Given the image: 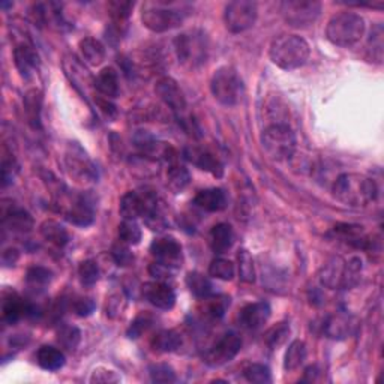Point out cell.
<instances>
[{"mask_svg":"<svg viewBox=\"0 0 384 384\" xmlns=\"http://www.w3.org/2000/svg\"><path fill=\"white\" fill-rule=\"evenodd\" d=\"M336 200L350 207H367L377 198L376 182L358 173H344L333 185Z\"/></svg>","mask_w":384,"mask_h":384,"instance_id":"6da1fadb","label":"cell"},{"mask_svg":"<svg viewBox=\"0 0 384 384\" xmlns=\"http://www.w3.org/2000/svg\"><path fill=\"white\" fill-rule=\"evenodd\" d=\"M309 44L297 35H281L272 41L269 56L277 67L286 71L304 67L309 59Z\"/></svg>","mask_w":384,"mask_h":384,"instance_id":"7a4b0ae2","label":"cell"},{"mask_svg":"<svg viewBox=\"0 0 384 384\" xmlns=\"http://www.w3.org/2000/svg\"><path fill=\"white\" fill-rule=\"evenodd\" d=\"M365 33L363 17L356 12H341L333 15L327 23L326 36L338 47H353Z\"/></svg>","mask_w":384,"mask_h":384,"instance_id":"3957f363","label":"cell"},{"mask_svg":"<svg viewBox=\"0 0 384 384\" xmlns=\"http://www.w3.org/2000/svg\"><path fill=\"white\" fill-rule=\"evenodd\" d=\"M210 90L219 104L234 107L242 101L245 89L243 81L234 68L221 67L213 72L212 80H210Z\"/></svg>","mask_w":384,"mask_h":384,"instance_id":"277c9868","label":"cell"},{"mask_svg":"<svg viewBox=\"0 0 384 384\" xmlns=\"http://www.w3.org/2000/svg\"><path fill=\"white\" fill-rule=\"evenodd\" d=\"M261 144L272 159L284 161L296 150V135L288 125L273 123L263 131Z\"/></svg>","mask_w":384,"mask_h":384,"instance_id":"5b68a950","label":"cell"},{"mask_svg":"<svg viewBox=\"0 0 384 384\" xmlns=\"http://www.w3.org/2000/svg\"><path fill=\"white\" fill-rule=\"evenodd\" d=\"M360 270L362 261L358 257H353L350 260L338 257L326 264L320 279H322L323 286L329 288H349L359 281Z\"/></svg>","mask_w":384,"mask_h":384,"instance_id":"8992f818","label":"cell"},{"mask_svg":"<svg viewBox=\"0 0 384 384\" xmlns=\"http://www.w3.org/2000/svg\"><path fill=\"white\" fill-rule=\"evenodd\" d=\"M185 20V12L168 3H146L141 11V21L149 30L164 33L176 29Z\"/></svg>","mask_w":384,"mask_h":384,"instance_id":"52a82bcc","label":"cell"},{"mask_svg":"<svg viewBox=\"0 0 384 384\" xmlns=\"http://www.w3.org/2000/svg\"><path fill=\"white\" fill-rule=\"evenodd\" d=\"M177 59L186 68H198L207 59V38L201 30H189L175 40Z\"/></svg>","mask_w":384,"mask_h":384,"instance_id":"ba28073f","label":"cell"},{"mask_svg":"<svg viewBox=\"0 0 384 384\" xmlns=\"http://www.w3.org/2000/svg\"><path fill=\"white\" fill-rule=\"evenodd\" d=\"M281 14L288 26L305 29L318 20L322 14V3L315 0H288L281 3Z\"/></svg>","mask_w":384,"mask_h":384,"instance_id":"9c48e42d","label":"cell"},{"mask_svg":"<svg viewBox=\"0 0 384 384\" xmlns=\"http://www.w3.org/2000/svg\"><path fill=\"white\" fill-rule=\"evenodd\" d=\"M259 8L255 2L250 0H234L230 2L225 8L224 21L225 27L232 33H242L245 30L251 29V27L257 21Z\"/></svg>","mask_w":384,"mask_h":384,"instance_id":"30bf717a","label":"cell"},{"mask_svg":"<svg viewBox=\"0 0 384 384\" xmlns=\"http://www.w3.org/2000/svg\"><path fill=\"white\" fill-rule=\"evenodd\" d=\"M65 167L69 176L80 184H89V182H95L98 179L95 164L78 143H71L68 146L65 152Z\"/></svg>","mask_w":384,"mask_h":384,"instance_id":"8fae6325","label":"cell"},{"mask_svg":"<svg viewBox=\"0 0 384 384\" xmlns=\"http://www.w3.org/2000/svg\"><path fill=\"white\" fill-rule=\"evenodd\" d=\"M242 349L241 336L234 332L225 333L221 340L210 347L204 356V362L209 367H222V365L232 362Z\"/></svg>","mask_w":384,"mask_h":384,"instance_id":"7c38bea8","label":"cell"},{"mask_svg":"<svg viewBox=\"0 0 384 384\" xmlns=\"http://www.w3.org/2000/svg\"><path fill=\"white\" fill-rule=\"evenodd\" d=\"M155 92H157L162 103L176 114L179 122L184 123L185 122L184 114L186 113L188 104L184 92H182V89L179 87L176 81L170 77H164L158 80L157 86H155Z\"/></svg>","mask_w":384,"mask_h":384,"instance_id":"4fadbf2b","label":"cell"},{"mask_svg":"<svg viewBox=\"0 0 384 384\" xmlns=\"http://www.w3.org/2000/svg\"><path fill=\"white\" fill-rule=\"evenodd\" d=\"M158 204V197L153 192H137L130 191L121 200V215L123 219H135L149 212L152 207Z\"/></svg>","mask_w":384,"mask_h":384,"instance_id":"5bb4252c","label":"cell"},{"mask_svg":"<svg viewBox=\"0 0 384 384\" xmlns=\"http://www.w3.org/2000/svg\"><path fill=\"white\" fill-rule=\"evenodd\" d=\"M150 252L155 257V261L173 270H177L182 266V261H184L182 246L173 237H161V239L153 241Z\"/></svg>","mask_w":384,"mask_h":384,"instance_id":"9a60e30c","label":"cell"},{"mask_svg":"<svg viewBox=\"0 0 384 384\" xmlns=\"http://www.w3.org/2000/svg\"><path fill=\"white\" fill-rule=\"evenodd\" d=\"M134 146L143 157L150 159H173L176 152L167 143H162L149 132V131H137L134 135Z\"/></svg>","mask_w":384,"mask_h":384,"instance_id":"2e32d148","label":"cell"},{"mask_svg":"<svg viewBox=\"0 0 384 384\" xmlns=\"http://www.w3.org/2000/svg\"><path fill=\"white\" fill-rule=\"evenodd\" d=\"M134 9V3L128 2V0H116L108 6L110 17H112V23L108 26L107 38L113 44L122 40L128 29V21H130L131 12Z\"/></svg>","mask_w":384,"mask_h":384,"instance_id":"e0dca14e","label":"cell"},{"mask_svg":"<svg viewBox=\"0 0 384 384\" xmlns=\"http://www.w3.org/2000/svg\"><path fill=\"white\" fill-rule=\"evenodd\" d=\"M184 157L200 170L210 173L213 177L219 179L224 176V164L209 149L198 148V146H189V148L184 150Z\"/></svg>","mask_w":384,"mask_h":384,"instance_id":"ac0fdd59","label":"cell"},{"mask_svg":"<svg viewBox=\"0 0 384 384\" xmlns=\"http://www.w3.org/2000/svg\"><path fill=\"white\" fill-rule=\"evenodd\" d=\"M144 299L155 308L162 311H170L176 305V293L170 286L164 284L161 281L148 282L141 288Z\"/></svg>","mask_w":384,"mask_h":384,"instance_id":"d6986e66","label":"cell"},{"mask_svg":"<svg viewBox=\"0 0 384 384\" xmlns=\"http://www.w3.org/2000/svg\"><path fill=\"white\" fill-rule=\"evenodd\" d=\"M272 315V308L268 302H255L246 305L239 314V323L248 331H257L269 322Z\"/></svg>","mask_w":384,"mask_h":384,"instance_id":"ffe728a7","label":"cell"},{"mask_svg":"<svg viewBox=\"0 0 384 384\" xmlns=\"http://www.w3.org/2000/svg\"><path fill=\"white\" fill-rule=\"evenodd\" d=\"M65 216L71 224L78 227H87L94 222L95 210L94 204L87 197L78 195L71 201L68 206V210L65 212Z\"/></svg>","mask_w":384,"mask_h":384,"instance_id":"44dd1931","label":"cell"},{"mask_svg":"<svg viewBox=\"0 0 384 384\" xmlns=\"http://www.w3.org/2000/svg\"><path fill=\"white\" fill-rule=\"evenodd\" d=\"M33 306L27 305L26 302L17 295L14 291L5 293L3 302H2V313L3 320L9 324L17 323L18 320H21L24 315L33 314Z\"/></svg>","mask_w":384,"mask_h":384,"instance_id":"7402d4cb","label":"cell"},{"mask_svg":"<svg viewBox=\"0 0 384 384\" xmlns=\"http://www.w3.org/2000/svg\"><path fill=\"white\" fill-rule=\"evenodd\" d=\"M15 67L23 78H30L40 68V58L33 47L27 44H20L14 49Z\"/></svg>","mask_w":384,"mask_h":384,"instance_id":"603a6c76","label":"cell"},{"mask_svg":"<svg viewBox=\"0 0 384 384\" xmlns=\"http://www.w3.org/2000/svg\"><path fill=\"white\" fill-rule=\"evenodd\" d=\"M194 203L206 212H221L227 207V195L222 189L209 188L198 192Z\"/></svg>","mask_w":384,"mask_h":384,"instance_id":"cb8c5ba5","label":"cell"},{"mask_svg":"<svg viewBox=\"0 0 384 384\" xmlns=\"http://www.w3.org/2000/svg\"><path fill=\"white\" fill-rule=\"evenodd\" d=\"M3 227L12 233H29L33 228V218L20 207H11L3 212Z\"/></svg>","mask_w":384,"mask_h":384,"instance_id":"d4e9b609","label":"cell"},{"mask_svg":"<svg viewBox=\"0 0 384 384\" xmlns=\"http://www.w3.org/2000/svg\"><path fill=\"white\" fill-rule=\"evenodd\" d=\"M94 86L101 95L108 98H117L121 92V86H119V76L114 68H104L94 80Z\"/></svg>","mask_w":384,"mask_h":384,"instance_id":"484cf974","label":"cell"},{"mask_svg":"<svg viewBox=\"0 0 384 384\" xmlns=\"http://www.w3.org/2000/svg\"><path fill=\"white\" fill-rule=\"evenodd\" d=\"M234 234L233 228L228 224H218L210 230V248L216 254H225L233 246Z\"/></svg>","mask_w":384,"mask_h":384,"instance_id":"4316f807","label":"cell"},{"mask_svg":"<svg viewBox=\"0 0 384 384\" xmlns=\"http://www.w3.org/2000/svg\"><path fill=\"white\" fill-rule=\"evenodd\" d=\"M80 51L81 58L90 67H99L101 63L105 60V47L104 44L92 38V36H87V38L80 41Z\"/></svg>","mask_w":384,"mask_h":384,"instance_id":"83f0119b","label":"cell"},{"mask_svg":"<svg viewBox=\"0 0 384 384\" xmlns=\"http://www.w3.org/2000/svg\"><path fill=\"white\" fill-rule=\"evenodd\" d=\"M36 362L45 371H59L65 365V354L56 347L42 345L36 353Z\"/></svg>","mask_w":384,"mask_h":384,"instance_id":"f1b7e54d","label":"cell"},{"mask_svg":"<svg viewBox=\"0 0 384 384\" xmlns=\"http://www.w3.org/2000/svg\"><path fill=\"white\" fill-rule=\"evenodd\" d=\"M351 320L344 314H335L327 318L324 332L332 340H345L351 333Z\"/></svg>","mask_w":384,"mask_h":384,"instance_id":"f546056e","label":"cell"},{"mask_svg":"<svg viewBox=\"0 0 384 384\" xmlns=\"http://www.w3.org/2000/svg\"><path fill=\"white\" fill-rule=\"evenodd\" d=\"M41 108H42V95L40 90L32 89L24 96V110L27 121L35 130L41 128Z\"/></svg>","mask_w":384,"mask_h":384,"instance_id":"4dcf8cb0","label":"cell"},{"mask_svg":"<svg viewBox=\"0 0 384 384\" xmlns=\"http://www.w3.org/2000/svg\"><path fill=\"white\" fill-rule=\"evenodd\" d=\"M41 234L45 241L54 246H58V248H63V246H67L69 242V236L65 230V227L56 221H53V219L42 222Z\"/></svg>","mask_w":384,"mask_h":384,"instance_id":"1f68e13d","label":"cell"},{"mask_svg":"<svg viewBox=\"0 0 384 384\" xmlns=\"http://www.w3.org/2000/svg\"><path fill=\"white\" fill-rule=\"evenodd\" d=\"M182 336L176 331H161L153 336L152 347L158 353H173L180 349Z\"/></svg>","mask_w":384,"mask_h":384,"instance_id":"d6a6232c","label":"cell"},{"mask_svg":"<svg viewBox=\"0 0 384 384\" xmlns=\"http://www.w3.org/2000/svg\"><path fill=\"white\" fill-rule=\"evenodd\" d=\"M191 182V175L189 171L177 166V164H173V166L168 168L167 171V185L171 189V192H175V194H180V192H184Z\"/></svg>","mask_w":384,"mask_h":384,"instance_id":"836d02e7","label":"cell"},{"mask_svg":"<svg viewBox=\"0 0 384 384\" xmlns=\"http://www.w3.org/2000/svg\"><path fill=\"white\" fill-rule=\"evenodd\" d=\"M306 360V345L304 341H293L286 353L284 368L286 371H296Z\"/></svg>","mask_w":384,"mask_h":384,"instance_id":"e575fe53","label":"cell"},{"mask_svg":"<svg viewBox=\"0 0 384 384\" xmlns=\"http://www.w3.org/2000/svg\"><path fill=\"white\" fill-rule=\"evenodd\" d=\"M186 284L194 296L204 299L212 295V282H210L203 273L191 272L186 277Z\"/></svg>","mask_w":384,"mask_h":384,"instance_id":"d590c367","label":"cell"},{"mask_svg":"<svg viewBox=\"0 0 384 384\" xmlns=\"http://www.w3.org/2000/svg\"><path fill=\"white\" fill-rule=\"evenodd\" d=\"M203 300V314L213 320L221 318L225 314L228 306H230V297L227 296H207Z\"/></svg>","mask_w":384,"mask_h":384,"instance_id":"8d00e7d4","label":"cell"},{"mask_svg":"<svg viewBox=\"0 0 384 384\" xmlns=\"http://www.w3.org/2000/svg\"><path fill=\"white\" fill-rule=\"evenodd\" d=\"M141 228L137 224L134 219H123V222L119 225V239L123 243L134 246L141 242Z\"/></svg>","mask_w":384,"mask_h":384,"instance_id":"74e56055","label":"cell"},{"mask_svg":"<svg viewBox=\"0 0 384 384\" xmlns=\"http://www.w3.org/2000/svg\"><path fill=\"white\" fill-rule=\"evenodd\" d=\"M26 282L29 288L35 291H42L51 282V272L41 266H33L27 270Z\"/></svg>","mask_w":384,"mask_h":384,"instance_id":"f35d334b","label":"cell"},{"mask_svg":"<svg viewBox=\"0 0 384 384\" xmlns=\"http://www.w3.org/2000/svg\"><path fill=\"white\" fill-rule=\"evenodd\" d=\"M236 268L230 260L225 259H215L209 266V275L216 279L222 281H232L234 278Z\"/></svg>","mask_w":384,"mask_h":384,"instance_id":"ab89813d","label":"cell"},{"mask_svg":"<svg viewBox=\"0 0 384 384\" xmlns=\"http://www.w3.org/2000/svg\"><path fill=\"white\" fill-rule=\"evenodd\" d=\"M78 277H80L81 286L94 287L101 277L98 263L95 260H86L81 263L78 268Z\"/></svg>","mask_w":384,"mask_h":384,"instance_id":"60d3db41","label":"cell"},{"mask_svg":"<svg viewBox=\"0 0 384 384\" xmlns=\"http://www.w3.org/2000/svg\"><path fill=\"white\" fill-rule=\"evenodd\" d=\"M81 341V332L76 326H62L58 332V342L67 350H76Z\"/></svg>","mask_w":384,"mask_h":384,"instance_id":"b9f144b4","label":"cell"},{"mask_svg":"<svg viewBox=\"0 0 384 384\" xmlns=\"http://www.w3.org/2000/svg\"><path fill=\"white\" fill-rule=\"evenodd\" d=\"M149 376L153 383H175L177 381L176 372L167 363H157L149 368Z\"/></svg>","mask_w":384,"mask_h":384,"instance_id":"7bdbcfd3","label":"cell"},{"mask_svg":"<svg viewBox=\"0 0 384 384\" xmlns=\"http://www.w3.org/2000/svg\"><path fill=\"white\" fill-rule=\"evenodd\" d=\"M245 378L250 383H257V384H266L272 381L270 376V369L268 367H264L261 363H252L243 372Z\"/></svg>","mask_w":384,"mask_h":384,"instance_id":"ee69618b","label":"cell"},{"mask_svg":"<svg viewBox=\"0 0 384 384\" xmlns=\"http://www.w3.org/2000/svg\"><path fill=\"white\" fill-rule=\"evenodd\" d=\"M288 335H290V326L287 323H278L266 333V342L270 349H279V347L287 341Z\"/></svg>","mask_w":384,"mask_h":384,"instance_id":"f6af8a7d","label":"cell"},{"mask_svg":"<svg viewBox=\"0 0 384 384\" xmlns=\"http://www.w3.org/2000/svg\"><path fill=\"white\" fill-rule=\"evenodd\" d=\"M237 259H239L241 279L243 282H248V284H251V282L255 281V269H254V261H252L251 254L246 250H242V251H239Z\"/></svg>","mask_w":384,"mask_h":384,"instance_id":"bcb514c9","label":"cell"},{"mask_svg":"<svg viewBox=\"0 0 384 384\" xmlns=\"http://www.w3.org/2000/svg\"><path fill=\"white\" fill-rule=\"evenodd\" d=\"M371 59L376 60L377 63H381L383 60V26L378 24L372 29L371 38H369V47Z\"/></svg>","mask_w":384,"mask_h":384,"instance_id":"7dc6e473","label":"cell"},{"mask_svg":"<svg viewBox=\"0 0 384 384\" xmlns=\"http://www.w3.org/2000/svg\"><path fill=\"white\" fill-rule=\"evenodd\" d=\"M152 324H153V317L150 314H144V313L140 314L131 323L130 329H128V338L137 340V338H140Z\"/></svg>","mask_w":384,"mask_h":384,"instance_id":"c3c4849f","label":"cell"},{"mask_svg":"<svg viewBox=\"0 0 384 384\" xmlns=\"http://www.w3.org/2000/svg\"><path fill=\"white\" fill-rule=\"evenodd\" d=\"M112 257L119 266H130V264L134 261V255L130 250V245L123 243L122 241L113 246Z\"/></svg>","mask_w":384,"mask_h":384,"instance_id":"681fc988","label":"cell"},{"mask_svg":"<svg viewBox=\"0 0 384 384\" xmlns=\"http://www.w3.org/2000/svg\"><path fill=\"white\" fill-rule=\"evenodd\" d=\"M72 309L80 317H87L95 311V302L90 297H78L72 304Z\"/></svg>","mask_w":384,"mask_h":384,"instance_id":"f907efd6","label":"cell"},{"mask_svg":"<svg viewBox=\"0 0 384 384\" xmlns=\"http://www.w3.org/2000/svg\"><path fill=\"white\" fill-rule=\"evenodd\" d=\"M121 376H117V372L104 369V368H98L92 372V377H90V381L92 383H119L121 381Z\"/></svg>","mask_w":384,"mask_h":384,"instance_id":"816d5d0a","label":"cell"},{"mask_svg":"<svg viewBox=\"0 0 384 384\" xmlns=\"http://www.w3.org/2000/svg\"><path fill=\"white\" fill-rule=\"evenodd\" d=\"M149 272H150V275L155 277L157 279H166V278H170L175 270L167 268V266H164V264H159V263L155 261L152 266L149 268Z\"/></svg>","mask_w":384,"mask_h":384,"instance_id":"f5cc1de1","label":"cell"},{"mask_svg":"<svg viewBox=\"0 0 384 384\" xmlns=\"http://www.w3.org/2000/svg\"><path fill=\"white\" fill-rule=\"evenodd\" d=\"M18 257H20V254L15 248H9L3 252L2 255V261L5 266H14V264L18 261Z\"/></svg>","mask_w":384,"mask_h":384,"instance_id":"db71d44e","label":"cell"},{"mask_svg":"<svg viewBox=\"0 0 384 384\" xmlns=\"http://www.w3.org/2000/svg\"><path fill=\"white\" fill-rule=\"evenodd\" d=\"M98 107L101 108V112H103L108 119L116 116V107L113 104L108 103V99H96Z\"/></svg>","mask_w":384,"mask_h":384,"instance_id":"11a10c76","label":"cell"}]
</instances>
